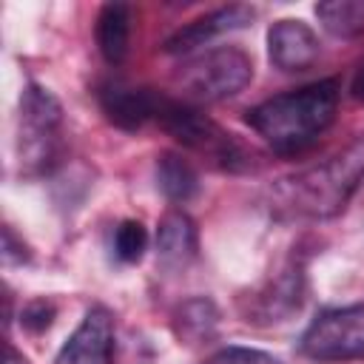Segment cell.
Returning <instances> with one entry per match:
<instances>
[{
    "mask_svg": "<svg viewBox=\"0 0 364 364\" xmlns=\"http://www.w3.org/2000/svg\"><path fill=\"white\" fill-rule=\"evenodd\" d=\"M338 82L318 80L296 91L270 97L247 111V125L279 154H299L310 148L336 119Z\"/></svg>",
    "mask_w": 364,
    "mask_h": 364,
    "instance_id": "obj_1",
    "label": "cell"
},
{
    "mask_svg": "<svg viewBox=\"0 0 364 364\" xmlns=\"http://www.w3.org/2000/svg\"><path fill=\"white\" fill-rule=\"evenodd\" d=\"M364 182V142L347 148L324 165L301 171L296 176L279 179L273 188L276 208L290 216L330 219L341 213L350 196Z\"/></svg>",
    "mask_w": 364,
    "mask_h": 364,
    "instance_id": "obj_2",
    "label": "cell"
},
{
    "mask_svg": "<svg viewBox=\"0 0 364 364\" xmlns=\"http://www.w3.org/2000/svg\"><path fill=\"white\" fill-rule=\"evenodd\" d=\"M63 154V105L43 85H26L17 117V159L26 173H46Z\"/></svg>",
    "mask_w": 364,
    "mask_h": 364,
    "instance_id": "obj_3",
    "label": "cell"
},
{
    "mask_svg": "<svg viewBox=\"0 0 364 364\" xmlns=\"http://www.w3.org/2000/svg\"><path fill=\"white\" fill-rule=\"evenodd\" d=\"M156 122L185 148H193L205 156H210L219 168L228 171H239L247 165L245 151L239 148V142L233 139V134L222 131L210 117H205L199 108L176 102L171 97L162 100V108L156 114Z\"/></svg>",
    "mask_w": 364,
    "mask_h": 364,
    "instance_id": "obj_4",
    "label": "cell"
},
{
    "mask_svg": "<svg viewBox=\"0 0 364 364\" xmlns=\"http://www.w3.org/2000/svg\"><path fill=\"white\" fill-rule=\"evenodd\" d=\"M253 77V63L242 48L225 46L193 57L179 71V85L202 102H219L239 94Z\"/></svg>",
    "mask_w": 364,
    "mask_h": 364,
    "instance_id": "obj_5",
    "label": "cell"
},
{
    "mask_svg": "<svg viewBox=\"0 0 364 364\" xmlns=\"http://www.w3.org/2000/svg\"><path fill=\"white\" fill-rule=\"evenodd\" d=\"M301 353L324 364L364 358V304L321 310L301 333Z\"/></svg>",
    "mask_w": 364,
    "mask_h": 364,
    "instance_id": "obj_6",
    "label": "cell"
},
{
    "mask_svg": "<svg viewBox=\"0 0 364 364\" xmlns=\"http://www.w3.org/2000/svg\"><path fill=\"white\" fill-rule=\"evenodd\" d=\"M114 318L105 307H91L71 338L60 347L54 364H111Z\"/></svg>",
    "mask_w": 364,
    "mask_h": 364,
    "instance_id": "obj_7",
    "label": "cell"
},
{
    "mask_svg": "<svg viewBox=\"0 0 364 364\" xmlns=\"http://www.w3.org/2000/svg\"><path fill=\"white\" fill-rule=\"evenodd\" d=\"M165 94L145 88V85H122V82H108L100 88V105L108 122L125 131H136L145 122L156 119L162 108Z\"/></svg>",
    "mask_w": 364,
    "mask_h": 364,
    "instance_id": "obj_8",
    "label": "cell"
},
{
    "mask_svg": "<svg viewBox=\"0 0 364 364\" xmlns=\"http://www.w3.org/2000/svg\"><path fill=\"white\" fill-rule=\"evenodd\" d=\"M318 37L301 20H279L267 31V57L279 71H304L318 60Z\"/></svg>",
    "mask_w": 364,
    "mask_h": 364,
    "instance_id": "obj_9",
    "label": "cell"
},
{
    "mask_svg": "<svg viewBox=\"0 0 364 364\" xmlns=\"http://www.w3.org/2000/svg\"><path fill=\"white\" fill-rule=\"evenodd\" d=\"M253 9L250 6H242V3H233V6H222L210 14H202L196 20H191L188 26H182L179 31H173L168 40H165V51L168 54H188L205 43H210L213 37L219 34H228V31H236V28H245L250 26L253 20Z\"/></svg>",
    "mask_w": 364,
    "mask_h": 364,
    "instance_id": "obj_10",
    "label": "cell"
},
{
    "mask_svg": "<svg viewBox=\"0 0 364 364\" xmlns=\"http://www.w3.org/2000/svg\"><path fill=\"white\" fill-rule=\"evenodd\" d=\"M156 253L165 267H185L196 256V228L188 213L171 210L159 219Z\"/></svg>",
    "mask_w": 364,
    "mask_h": 364,
    "instance_id": "obj_11",
    "label": "cell"
},
{
    "mask_svg": "<svg viewBox=\"0 0 364 364\" xmlns=\"http://www.w3.org/2000/svg\"><path fill=\"white\" fill-rule=\"evenodd\" d=\"M131 43V9L125 3H105L97 14V48L105 63L119 65L128 57Z\"/></svg>",
    "mask_w": 364,
    "mask_h": 364,
    "instance_id": "obj_12",
    "label": "cell"
},
{
    "mask_svg": "<svg viewBox=\"0 0 364 364\" xmlns=\"http://www.w3.org/2000/svg\"><path fill=\"white\" fill-rule=\"evenodd\" d=\"M156 185L171 202H188L199 191V176L179 154H162L156 159Z\"/></svg>",
    "mask_w": 364,
    "mask_h": 364,
    "instance_id": "obj_13",
    "label": "cell"
},
{
    "mask_svg": "<svg viewBox=\"0 0 364 364\" xmlns=\"http://www.w3.org/2000/svg\"><path fill=\"white\" fill-rule=\"evenodd\" d=\"M316 14L333 37L364 34V0H327L316 6Z\"/></svg>",
    "mask_w": 364,
    "mask_h": 364,
    "instance_id": "obj_14",
    "label": "cell"
},
{
    "mask_svg": "<svg viewBox=\"0 0 364 364\" xmlns=\"http://www.w3.org/2000/svg\"><path fill=\"white\" fill-rule=\"evenodd\" d=\"M301 304V276L299 270H284L273 284L270 290L259 299V313L267 318V321H282L287 313H293L296 307Z\"/></svg>",
    "mask_w": 364,
    "mask_h": 364,
    "instance_id": "obj_15",
    "label": "cell"
},
{
    "mask_svg": "<svg viewBox=\"0 0 364 364\" xmlns=\"http://www.w3.org/2000/svg\"><path fill=\"white\" fill-rule=\"evenodd\" d=\"M216 321H219V316H216L213 301L193 299V301H185L182 310L176 313V333L182 338H188L191 344H196L216 333Z\"/></svg>",
    "mask_w": 364,
    "mask_h": 364,
    "instance_id": "obj_16",
    "label": "cell"
},
{
    "mask_svg": "<svg viewBox=\"0 0 364 364\" xmlns=\"http://www.w3.org/2000/svg\"><path fill=\"white\" fill-rule=\"evenodd\" d=\"M145 247H148V233L136 219H125V222L117 225V230H114V256L119 262H125V264L139 262Z\"/></svg>",
    "mask_w": 364,
    "mask_h": 364,
    "instance_id": "obj_17",
    "label": "cell"
},
{
    "mask_svg": "<svg viewBox=\"0 0 364 364\" xmlns=\"http://www.w3.org/2000/svg\"><path fill=\"white\" fill-rule=\"evenodd\" d=\"M202 364H282L276 355L253 347H222Z\"/></svg>",
    "mask_w": 364,
    "mask_h": 364,
    "instance_id": "obj_18",
    "label": "cell"
},
{
    "mask_svg": "<svg viewBox=\"0 0 364 364\" xmlns=\"http://www.w3.org/2000/svg\"><path fill=\"white\" fill-rule=\"evenodd\" d=\"M51 318H54V307H51L48 301H31V304L23 310V324H26L28 330H34V333L46 330V327L51 324Z\"/></svg>",
    "mask_w": 364,
    "mask_h": 364,
    "instance_id": "obj_19",
    "label": "cell"
},
{
    "mask_svg": "<svg viewBox=\"0 0 364 364\" xmlns=\"http://www.w3.org/2000/svg\"><path fill=\"white\" fill-rule=\"evenodd\" d=\"M3 259H6V264H17V262H26L28 259L26 245L23 242L17 245V236H14V230L9 225L3 228Z\"/></svg>",
    "mask_w": 364,
    "mask_h": 364,
    "instance_id": "obj_20",
    "label": "cell"
},
{
    "mask_svg": "<svg viewBox=\"0 0 364 364\" xmlns=\"http://www.w3.org/2000/svg\"><path fill=\"white\" fill-rule=\"evenodd\" d=\"M353 97H355L358 102H364V60L358 63V71H355V77H353Z\"/></svg>",
    "mask_w": 364,
    "mask_h": 364,
    "instance_id": "obj_21",
    "label": "cell"
},
{
    "mask_svg": "<svg viewBox=\"0 0 364 364\" xmlns=\"http://www.w3.org/2000/svg\"><path fill=\"white\" fill-rule=\"evenodd\" d=\"M6 364H26V361H23V355H20L11 344H6Z\"/></svg>",
    "mask_w": 364,
    "mask_h": 364,
    "instance_id": "obj_22",
    "label": "cell"
}]
</instances>
